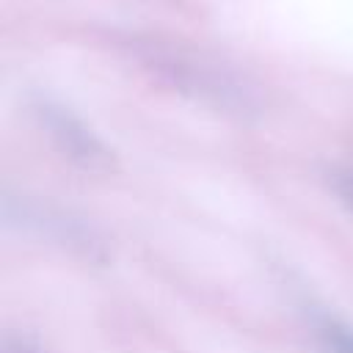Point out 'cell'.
<instances>
[{"label":"cell","instance_id":"obj_1","mask_svg":"<svg viewBox=\"0 0 353 353\" xmlns=\"http://www.w3.org/2000/svg\"><path fill=\"white\" fill-rule=\"evenodd\" d=\"M33 116H36L39 127L44 130L47 141L55 146V152L63 160H69L74 168L88 171V174H108V171H113V152L66 105L41 97V99L33 102Z\"/></svg>","mask_w":353,"mask_h":353},{"label":"cell","instance_id":"obj_2","mask_svg":"<svg viewBox=\"0 0 353 353\" xmlns=\"http://www.w3.org/2000/svg\"><path fill=\"white\" fill-rule=\"evenodd\" d=\"M3 215H6V223H14L19 229H30V232H36L47 240H55V243H61L72 251L85 254L88 259L102 256V243L94 234V229L80 223L77 218L55 210V207H47V204L22 199V196L19 199L6 196L3 199Z\"/></svg>","mask_w":353,"mask_h":353},{"label":"cell","instance_id":"obj_3","mask_svg":"<svg viewBox=\"0 0 353 353\" xmlns=\"http://www.w3.org/2000/svg\"><path fill=\"white\" fill-rule=\"evenodd\" d=\"M309 328L320 353H353V325L334 312L312 309Z\"/></svg>","mask_w":353,"mask_h":353},{"label":"cell","instance_id":"obj_4","mask_svg":"<svg viewBox=\"0 0 353 353\" xmlns=\"http://www.w3.org/2000/svg\"><path fill=\"white\" fill-rule=\"evenodd\" d=\"M331 185H334V193L339 196V201H342V204H345V207L353 212V165L334 171Z\"/></svg>","mask_w":353,"mask_h":353},{"label":"cell","instance_id":"obj_5","mask_svg":"<svg viewBox=\"0 0 353 353\" xmlns=\"http://www.w3.org/2000/svg\"><path fill=\"white\" fill-rule=\"evenodd\" d=\"M0 353H41V347L36 342H30L28 336L6 334L3 336V345H0Z\"/></svg>","mask_w":353,"mask_h":353}]
</instances>
